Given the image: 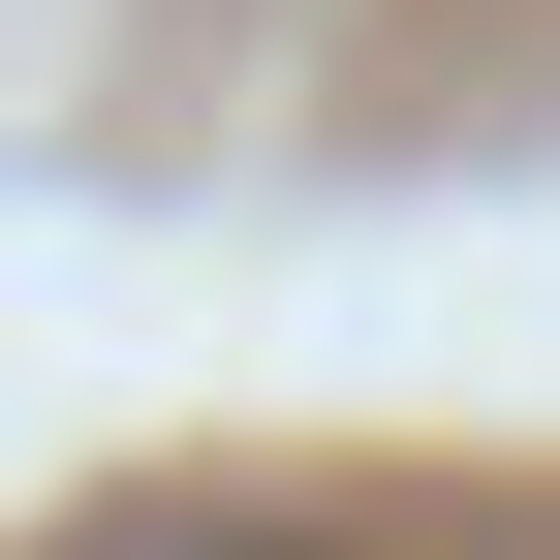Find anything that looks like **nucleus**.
<instances>
[{"instance_id": "obj_1", "label": "nucleus", "mask_w": 560, "mask_h": 560, "mask_svg": "<svg viewBox=\"0 0 560 560\" xmlns=\"http://www.w3.org/2000/svg\"><path fill=\"white\" fill-rule=\"evenodd\" d=\"M62 560H280V529H62Z\"/></svg>"}]
</instances>
